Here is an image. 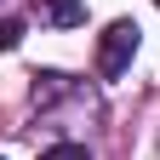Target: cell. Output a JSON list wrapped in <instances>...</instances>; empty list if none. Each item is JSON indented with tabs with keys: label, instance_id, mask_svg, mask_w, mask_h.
Here are the masks:
<instances>
[{
	"label": "cell",
	"instance_id": "obj_1",
	"mask_svg": "<svg viewBox=\"0 0 160 160\" xmlns=\"http://www.w3.org/2000/svg\"><path fill=\"white\" fill-rule=\"evenodd\" d=\"M137 40H143V29L132 23V17H114V23L97 34V74L103 80H120L132 69V57H137Z\"/></svg>",
	"mask_w": 160,
	"mask_h": 160
},
{
	"label": "cell",
	"instance_id": "obj_2",
	"mask_svg": "<svg viewBox=\"0 0 160 160\" xmlns=\"http://www.w3.org/2000/svg\"><path fill=\"white\" fill-rule=\"evenodd\" d=\"M40 23H52V29H74V23H86V6L80 0H29Z\"/></svg>",
	"mask_w": 160,
	"mask_h": 160
},
{
	"label": "cell",
	"instance_id": "obj_3",
	"mask_svg": "<svg viewBox=\"0 0 160 160\" xmlns=\"http://www.w3.org/2000/svg\"><path fill=\"white\" fill-rule=\"evenodd\" d=\"M40 160H92V149H86V143H52Z\"/></svg>",
	"mask_w": 160,
	"mask_h": 160
},
{
	"label": "cell",
	"instance_id": "obj_4",
	"mask_svg": "<svg viewBox=\"0 0 160 160\" xmlns=\"http://www.w3.org/2000/svg\"><path fill=\"white\" fill-rule=\"evenodd\" d=\"M17 40H23V23L17 17H0V52H17Z\"/></svg>",
	"mask_w": 160,
	"mask_h": 160
},
{
	"label": "cell",
	"instance_id": "obj_5",
	"mask_svg": "<svg viewBox=\"0 0 160 160\" xmlns=\"http://www.w3.org/2000/svg\"><path fill=\"white\" fill-rule=\"evenodd\" d=\"M154 6H160V0H154Z\"/></svg>",
	"mask_w": 160,
	"mask_h": 160
}]
</instances>
